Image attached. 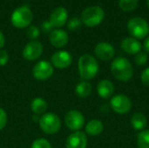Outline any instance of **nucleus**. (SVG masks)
Wrapping results in <instances>:
<instances>
[{
	"label": "nucleus",
	"mask_w": 149,
	"mask_h": 148,
	"mask_svg": "<svg viewBox=\"0 0 149 148\" xmlns=\"http://www.w3.org/2000/svg\"><path fill=\"white\" fill-rule=\"evenodd\" d=\"M111 72L114 78L120 81H128L134 75V68L129 60L123 57L113 59L111 64Z\"/></svg>",
	"instance_id": "1"
},
{
	"label": "nucleus",
	"mask_w": 149,
	"mask_h": 148,
	"mask_svg": "<svg viewBox=\"0 0 149 148\" xmlns=\"http://www.w3.org/2000/svg\"><path fill=\"white\" fill-rule=\"evenodd\" d=\"M78 68L80 78L85 80H90L98 74L100 67L93 56L90 54H84L79 59Z\"/></svg>",
	"instance_id": "2"
},
{
	"label": "nucleus",
	"mask_w": 149,
	"mask_h": 148,
	"mask_svg": "<svg viewBox=\"0 0 149 148\" xmlns=\"http://www.w3.org/2000/svg\"><path fill=\"white\" fill-rule=\"evenodd\" d=\"M105 17L104 10L100 6H90L85 9L81 14V22L88 27L99 25Z\"/></svg>",
	"instance_id": "3"
},
{
	"label": "nucleus",
	"mask_w": 149,
	"mask_h": 148,
	"mask_svg": "<svg viewBox=\"0 0 149 148\" xmlns=\"http://www.w3.org/2000/svg\"><path fill=\"white\" fill-rule=\"evenodd\" d=\"M127 30L133 38L142 39L148 35L149 24L145 19L135 17L127 22Z\"/></svg>",
	"instance_id": "4"
},
{
	"label": "nucleus",
	"mask_w": 149,
	"mask_h": 148,
	"mask_svg": "<svg viewBox=\"0 0 149 148\" xmlns=\"http://www.w3.org/2000/svg\"><path fill=\"white\" fill-rule=\"evenodd\" d=\"M38 123L42 131L50 135L57 133L61 126V120L59 117L52 113L43 114L40 117Z\"/></svg>",
	"instance_id": "5"
},
{
	"label": "nucleus",
	"mask_w": 149,
	"mask_h": 148,
	"mask_svg": "<svg viewBox=\"0 0 149 148\" xmlns=\"http://www.w3.org/2000/svg\"><path fill=\"white\" fill-rule=\"evenodd\" d=\"M32 12L26 6H21L16 9L11 14V24L17 28H25L32 21Z\"/></svg>",
	"instance_id": "6"
},
{
	"label": "nucleus",
	"mask_w": 149,
	"mask_h": 148,
	"mask_svg": "<svg viewBox=\"0 0 149 148\" xmlns=\"http://www.w3.org/2000/svg\"><path fill=\"white\" fill-rule=\"evenodd\" d=\"M112 109L118 114H126L132 108L131 99L124 94H117L110 100Z\"/></svg>",
	"instance_id": "7"
},
{
	"label": "nucleus",
	"mask_w": 149,
	"mask_h": 148,
	"mask_svg": "<svg viewBox=\"0 0 149 148\" xmlns=\"http://www.w3.org/2000/svg\"><path fill=\"white\" fill-rule=\"evenodd\" d=\"M65 122L70 130L77 132L84 126L85 118L79 111L71 110L65 114Z\"/></svg>",
	"instance_id": "8"
},
{
	"label": "nucleus",
	"mask_w": 149,
	"mask_h": 148,
	"mask_svg": "<svg viewBox=\"0 0 149 148\" xmlns=\"http://www.w3.org/2000/svg\"><path fill=\"white\" fill-rule=\"evenodd\" d=\"M32 74L38 80H46L53 74V66L51 63L45 60L39 61L34 65Z\"/></svg>",
	"instance_id": "9"
},
{
	"label": "nucleus",
	"mask_w": 149,
	"mask_h": 148,
	"mask_svg": "<svg viewBox=\"0 0 149 148\" xmlns=\"http://www.w3.org/2000/svg\"><path fill=\"white\" fill-rule=\"evenodd\" d=\"M43 53V44L37 40L29 42L23 50V57L29 61L38 58Z\"/></svg>",
	"instance_id": "10"
},
{
	"label": "nucleus",
	"mask_w": 149,
	"mask_h": 148,
	"mask_svg": "<svg viewBox=\"0 0 149 148\" xmlns=\"http://www.w3.org/2000/svg\"><path fill=\"white\" fill-rule=\"evenodd\" d=\"M95 56L104 61L112 59L115 55V50L113 46L107 42H100L96 44L94 48Z\"/></svg>",
	"instance_id": "11"
},
{
	"label": "nucleus",
	"mask_w": 149,
	"mask_h": 148,
	"mask_svg": "<svg viewBox=\"0 0 149 148\" xmlns=\"http://www.w3.org/2000/svg\"><path fill=\"white\" fill-rule=\"evenodd\" d=\"M72 57L66 51H58L52 56V64L59 69H65L71 65Z\"/></svg>",
	"instance_id": "12"
},
{
	"label": "nucleus",
	"mask_w": 149,
	"mask_h": 148,
	"mask_svg": "<svg viewBox=\"0 0 149 148\" xmlns=\"http://www.w3.org/2000/svg\"><path fill=\"white\" fill-rule=\"evenodd\" d=\"M87 138L86 135L79 131L70 134L65 142L66 148H86Z\"/></svg>",
	"instance_id": "13"
},
{
	"label": "nucleus",
	"mask_w": 149,
	"mask_h": 148,
	"mask_svg": "<svg viewBox=\"0 0 149 148\" xmlns=\"http://www.w3.org/2000/svg\"><path fill=\"white\" fill-rule=\"evenodd\" d=\"M67 17L68 12L66 9H65L64 7H58L52 11L49 22L51 23L52 27L59 28L65 24Z\"/></svg>",
	"instance_id": "14"
},
{
	"label": "nucleus",
	"mask_w": 149,
	"mask_h": 148,
	"mask_svg": "<svg viewBox=\"0 0 149 148\" xmlns=\"http://www.w3.org/2000/svg\"><path fill=\"white\" fill-rule=\"evenodd\" d=\"M121 48L127 54L136 55L137 53H139L141 51L142 45L138 39H136L134 38L128 37L122 40Z\"/></svg>",
	"instance_id": "15"
},
{
	"label": "nucleus",
	"mask_w": 149,
	"mask_h": 148,
	"mask_svg": "<svg viewBox=\"0 0 149 148\" xmlns=\"http://www.w3.org/2000/svg\"><path fill=\"white\" fill-rule=\"evenodd\" d=\"M51 44L57 48H62L68 43V34L64 30H54L50 34Z\"/></svg>",
	"instance_id": "16"
},
{
	"label": "nucleus",
	"mask_w": 149,
	"mask_h": 148,
	"mask_svg": "<svg viewBox=\"0 0 149 148\" xmlns=\"http://www.w3.org/2000/svg\"><path fill=\"white\" fill-rule=\"evenodd\" d=\"M114 92V85L113 82L108 79H103L99 82L97 85V92L102 99H109Z\"/></svg>",
	"instance_id": "17"
},
{
	"label": "nucleus",
	"mask_w": 149,
	"mask_h": 148,
	"mask_svg": "<svg viewBox=\"0 0 149 148\" xmlns=\"http://www.w3.org/2000/svg\"><path fill=\"white\" fill-rule=\"evenodd\" d=\"M104 129L103 123L99 120H92L86 126V133L90 136L100 135Z\"/></svg>",
	"instance_id": "18"
},
{
	"label": "nucleus",
	"mask_w": 149,
	"mask_h": 148,
	"mask_svg": "<svg viewBox=\"0 0 149 148\" xmlns=\"http://www.w3.org/2000/svg\"><path fill=\"white\" fill-rule=\"evenodd\" d=\"M131 125L136 131L143 130L148 125V119L144 113L141 112L135 113L131 118Z\"/></svg>",
	"instance_id": "19"
},
{
	"label": "nucleus",
	"mask_w": 149,
	"mask_h": 148,
	"mask_svg": "<svg viewBox=\"0 0 149 148\" xmlns=\"http://www.w3.org/2000/svg\"><path fill=\"white\" fill-rule=\"evenodd\" d=\"M92 90H93V87L91 84L88 81H85V80L79 82L75 87V92L77 96L79 97L80 99L87 98L91 94Z\"/></svg>",
	"instance_id": "20"
},
{
	"label": "nucleus",
	"mask_w": 149,
	"mask_h": 148,
	"mask_svg": "<svg viewBox=\"0 0 149 148\" xmlns=\"http://www.w3.org/2000/svg\"><path fill=\"white\" fill-rule=\"evenodd\" d=\"M31 110L34 113V114L38 115H43L45 113L47 110V103L46 101L42 98H36L32 100L31 105Z\"/></svg>",
	"instance_id": "21"
},
{
	"label": "nucleus",
	"mask_w": 149,
	"mask_h": 148,
	"mask_svg": "<svg viewBox=\"0 0 149 148\" xmlns=\"http://www.w3.org/2000/svg\"><path fill=\"white\" fill-rule=\"evenodd\" d=\"M137 145L139 148H149V129L142 130L138 134Z\"/></svg>",
	"instance_id": "22"
},
{
	"label": "nucleus",
	"mask_w": 149,
	"mask_h": 148,
	"mask_svg": "<svg viewBox=\"0 0 149 148\" xmlns=\"http://www.w3.org/2000/svg\"><path fill=\"white\" fill-rule=\"evenodd\" d=\"M139 0H120L119 6L124 11H132L138 6Z\"/></svg>",
	"instance_id": "23"
},
{
	"label": "nucleus",
	"mask_w": 149,
	"mask_h": 148,
	"mask_svg": "<svg viewBox=\"0 0 149 148\" xmlns=\"http://www.w3.org/2000/svg\"><path fill=\"white\" fill-rule=\"evenodd\" d=\"M148 61V56L146 52L140 51L139 53L136 54V56L134 58V62L136 63V65H138L140 66L145 65Z\"/></svg>",
	"instance_id": "24"
},
{
	"label": "nucleus",
	"mask_w": 149,
	"mask_h": 148,
	"mask_svg": "<svg viewBox=\"0 0 149 148\" xmlns=\"http://www.w3.org/2000/svg\"><path fill=\"white\" fill-rule=\"evenodd\" d=\"M31 148H52L50 142L45 139L35 140L31 145Z\"/></svg>",
	"instance_id": "25"
},
{
	"label": "nucleus",
	"mask_w": 149,
	"mask_h": 148,
	"mask_svg": "<svg viewBox=\"0 0 149 148\" xmlns=\"http://www.w3.org/2000/svg\"><path fill=\"white\" fill-rule=\"evenodd\" d=\"M39 34H40V31H39V29L34 25H31L28 27L27 29V37L32 40H35L36 38H38L39 37Z\"/></svg>",
	"instance_id": "26"
},
{
	"label": "nucleus",
	"mask_w": 149,
	"mask_h": 148,
	"mask_svg": "<svg viewBox=\"0 0 149 148\" xmlns=\"http://www.w3.org/2000/svg\"><path fill=\"white\" fill-rule=\"evenodd\" d=\"M81 20L79 17H72V19L69 20L67 23V28L70 31H75L78 30L81 26Z\"/></svg>",
	"instance_id": "27"
},
{
	"label": "nucleus",
	"mask_w": 149,
	"mask_h": 148,
	"mask_svg": "<svg viewBox=\"0 0 149 148\" xmlns=\"http://www.w3.org/2000/svg\"><path fill=\"white\" fill-rule=\"evenodd\" d=\"M7 124V113L2 108H0V131L3 130Z\"/></svg>",
	"instance_id": "28"
},
{
	"label": "nucleus",
	"mask_w": 149,
	"mask_h": 148,
	"mask_svg": "<svg viewBox=\"0 0 149 148\" xmlns=\"http://www.w3.org/2000/svg\"><path fill=\"white\" fill-rule=\"evenodd\" d=\"M141 80L143 85L146 86H149V67L143 70V72L141 74Z\"/></svg>",
	"instance_id": "29"
},
{
	"label": "nucleus",
	"mask_w": 149,
	"mask_h": 148,
	"mask_svg": "<svg viewBox=\"0 0 149 148\" xmlns=\"http://www.w3.org/2000/svg\"><path fill=\"white\" fill-rule=\"evenodd\" d=\"M9 55L6 51L0 50V66H3L8 63Z\"/></svg>",
	"instance_id": "30"
},
{
	"label": "nucleus",
	"mask_w": 149,
	"mask_h": 148,
	"mask_svg": "<svg viewBox=\"0 0 149 148\" xmlns=\"http://www.w3.org/2000/svg\"><path fill=\"white\" fill-rule=\"evenodd\" d=\"M42 29L45 32H48L50 31H52V26L51 24V23L49 21H45L42 24Z\"/></svg>",
	"instance_id": "31"
},
{
	"label": "nucleus",
	"mask_w": 149,
	"mask_h": 148,
	"mask_svg": "<svg viewBox=\"0 0 149 148\" xmlns=\"http://www.w3.org/2000/svg\"><path fill=\"white\" fill-rule=\"evenodd\" d=\"M4 42H5L4 36H3V34L2 33V31H0V48H2V47L4 45Z\"/></svg>",
	"instance_id": "32"
},
{
	"label": "nucleus",
	"mask_w": 149,
	"mask_h": 148,
	"mask_svg": "<svg viewBox=\"0 0 149 148\" xmlns=\"http://www.w3.org/2000/svg\"><path fill=\"white\" fill-rule=\"evenodd\" d=\"M144 48L148 52H149V37L147 38V39L144 42Z\"/></svg>",
	"instance_id": "33"
},
{
	"label": "nucleus",
	"mask_w": 149,
	"mask_h": 148,
	"mask_svg": "<svg viewBox=\"0 0 149 148\" xmlns=\"http://www.w3.org/2000/svg\"><path fill=\"white\" fill-rule=\"evenodd\" d=\"M39 120H40V117H39L38 114H34V115L32 116V120H33L34 122H39Z\"/></svg>",
	"instance_id": "34"
},
{
	"label": "nucleus",
	"mask_w": 149,
	"mask_h": 148,
	"mask_svg": "<svg viewBox=\"0 0 149 148\" xmlns=\"http://www.w3.org/2000/svg\"><path fill=\"white\" fill-rule=\"evenodd\" d=\"M147 3H148V6L149 8V0H147Z\"/></svg>",
	"instance_id": "35"
}]
</instances>
